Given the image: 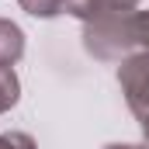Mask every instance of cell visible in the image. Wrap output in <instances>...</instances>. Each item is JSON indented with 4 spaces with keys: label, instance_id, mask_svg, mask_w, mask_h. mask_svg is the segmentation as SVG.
Here are the masks:
<instances>
[{
    "label": "cell",
    "instance_id": "6da1fadb",
    "mask_svg": "<svg viewBox=\"0 0 149 149\" xmlns=\"http://www.w3.org/2000/svg\"><path fill=\"white\" fill-rule=\"evenodd\" d=\"M118 83L128 101V111L135 114L142 135L149 142V52H132L118 66Z\"/></svg>",
    "mask_w": 149,
    "mask_h": 149
},
{
    "label": "cell",
    "instance_id": "277c9868",
    "mask_svg": "<svg viewBox=\"0 0 149 149\" xmlns=\"http://www.w3.org/2000/svg\"><path fill=\"white\" fill-rule=\"evenodd\" d=\"M128 42L135 52H149V10L128 14Z\"/></svg>",
    "mask_w": 149,
    "mask_h": 149
},
{
    "label": "cell",
    "instance_id": "ba28073f",
    "mask_svg": "<svg viewBox=\"0 0 149 149\" xmlns=\"http://www.w3.org/2000/svg\"><path fill=\"white\" fill-rule=\"evenodd\" d=\"M104 149H139V146H121V142H114V146H104Z\"/></svg>",
    "mask_w": 149,
    "mask_h": 149
},
{
    "label": "cell",
    "instance_id": "3957f363",
    "mask_svg": "<svg viewBox=\"0 0 149 149\" xmlns=\"http://www.w3.org/2000/svg\"><path fill=\"white\" fill-rule=\"evenodd\" d=\"M21 56H24V31L14 21L0 17V66H14Z\"/></svg>",
    "mask_w": 149,
    "mask_h": 149
},
{
    "label": "cell",
    "instance_id": "52a82bcc",
    "mask_svg": "<svg viewBox=\"0 0 149 149\" xmlns=\"http://www.w3.org/2000/svg\"><path fill=\"white\" fill-rule=\"evenodd\" d=\"M0 149H38V146L24 132H0Z\"/></svg>",
    "mask_w": 149,
    "mask_h": 149
},
{
    "label": "cell",
    "instance_id": "7a4b0ae2",
    "mask_svg": "<svg viewBox=\"0 0 149 149\" xmlns=\"http://www.w3.org/2000/svg\"><path fill=\"white\" fill-rule=\"evenodd\" d=\"M139 3H142V0H66V14L80 17L83 24H94V21L135 14Z\"/></svg>",
    "mask_w": 149,
    "mask_h": 149
},
{
    "label": "cell",
    "instance_id": "5b68a950",
    "mask_svg": "<svg viewBox=\"0 0 149 149\" xmlns=\"http://www.w3.org/2000/svg\"><path fill=\"white\" fill-rule=\"evenodd\" d=\"M21 97V83H17V73L14 66H0V114L10 111Z\"/></svg>",
    "mask_w": 149,
    "mask_h": 149
},
{
    "label": "cell",
    "instance_id": "8992f818",
    "mask_svg": "<svg viewBox=\"0 0 149 149\" xmlns=\"http://www.w3.org/2000/svg\"><path fill=\"white\" fill-rule=\"evenodd\" d=\"M21 10H28L31 17H56L66 10V0H17Z\"/></svg>",
    "mask_w": 149,
    "mask_h": 149
}]
</instances>
